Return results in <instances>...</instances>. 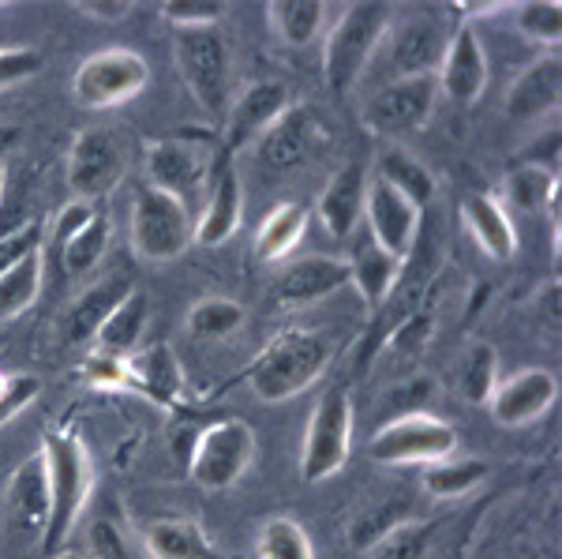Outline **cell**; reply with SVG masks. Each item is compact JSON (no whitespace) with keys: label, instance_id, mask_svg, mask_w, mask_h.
I'll return each mask as SVG.
<instances>
[{"label":"cell","instance_id":"obj_1","mask_svg":"<svg viewBox=\"0 0 562 559\" xmlns=\"http://www.w3.org/2000/svg\"><path fill=\"white\" fill-rule=\"evenodd\" d=\"M45 481H49V522H45L42 552L68 548V537L76 534L79 518L87 511V500L94 492V466L83 447V439L68 428H49L42 439Z\"/></svg>","mask_w":562,"mask_h":559},{"label":"cell","instance_id":"obj_2","mask_svg":"<svg viewBox=\"0 0 562 559\" xmlns=\"http://www.w3.org/2000/svg\"><path fill=\"white\" fill-rule=\"evenodd\" d=\"M334 346L319 331H281L259 349L248 368V383L262 402H289L323 380Z\"/></svg>","mask_w":562,"mask_h":559},{"label":"cell","instance_id":"obj_3","mask_svg":"<svg viewBox=\"0 0 562 559\" xmlns=\"http://www.w3.org/2000/svg\"><path fill=\"white\" fill-rule=\"evenodd\" d=\"M390 20H394V8L383 0H357L338 15L323 53V76L334 94H349L368 76V65L383 49Z\"/></svg>","mask_w":562,"mask_h":559},{"label":"cell","instance_id":"obj_4","mask_svg":"<svg viewBox=\"0 0 562 559\" xmlns=\"http://www.w3.org/2000/svg\"><path fill=\"white\" fill-rule=\"evenodd\" d=\"M173 60L180 83L206 116H222L229 105V38L222 26L173 31Z\"/></svg>","mask_w":562,"mask_h":559},{"label":"cell","instance_id":"obj_5","mask_svg":"<svg viewBox=\"0 0 562 559\" xmlns=\"http://www.w3.org/2000/svg\"><path fill=\"white\" fill-rule=\"evenodd\" d=\"M150 83V65L143 53L109 45V49L87 53L71 71V102L83 110H113L139 98Z\"/></svg>","mask_w":562,"mask_h":559},{"label":"cell","instance_id":"obj_6","mask_svg":"<svg viewBox=\"0 0 562 559\" xmlns=\"http://www.w3.org/2000/svg\"><path fill=\"white\" fill-rule=\"evenodd\" d=\"M128 230H132V251L139 259H147V264H173L192 245L188 206L150 185L135 188Z\"/></svg>","mask_w":562,"mask_h":559},{"label":"cell","instance_id":"obj_7","mask_svg":"<svg viewBox=\"0 0 562 559\" xmlns=\"http://www.w3.org/2000/svg\"><path fill=\"white\" fill-rule=\"evenodd\" d=\"M251 458H256V432H251V425L240 417H222L192 439L188 473H192L199 489L225 492L248 473Z\"/></svg>","mask_w":562,"mask_h":559},{"label":"cell","instance_id":"obj_8","mask_svg":"<svg viewBox=\"0 0 562 559\" xmlns=\"http://www.w3.org/2000/svg\"><path fill=\"white\" fill-rule=\"evenodd\" d=\"M458 450V428L442 417L420 413H397L371 436L368 455L379 466H431Z\"/></svg>","mask_w":562,"mask_h":559},{"label":"cell","instance_id":"obj_9","mask_svg":"<svg viewBox=\"0 0 562 559\" xmlns=\"http://www.w3.org/2000/svg\"><path fill=\"white\" fill-rule=\"evenodd\" d=\"M349 450H352V399L341 387H330L315 402L312 421H307L304 447H301V481L304 484L330 481L334 473L346 470Z\"/></svg>","mask_w":562,"mask_h":559},{"label":"cell","instance_id":"obj_10","mask_svg":"<svg viewBox=\"0 0 562 559\" xmlns=\"http://www.w3.org/2000/svg\"><path fill=\"white\" fill-rule=\"evenodd\" d=\"M124 169H128V158H124L121 139L109 128H83L71 139L65 161L71 200L102 203L105 195H113L121 188Z\"/></svg>","mask_w":562,"mask_h":559},{"label":"cell","instance_id":"obj_11","mask_svg":"<svg viewBox=\"0 0 562 559\" xmlns=\"http://www.w3.org/2000/svg\"><path fill=\"white\" fill-rule=\"evenodd\" d=\"M435 102H439V83L435 76L413 79H386L383 87L364 102V128L383 135V139H402V135L420 132L431 121Z\"/></svg>","mask_w":562,"mask_h":559},{"label":"cell","instance_id":"obj_12","mask_svg":"<svg viewBox=\"0 0 562 559\" xmlns=\"http://www.w3.org/2000/svg\"><path fill=\"white\" fill-rule=\"evenodd\" d=\"M450 34H454V26H447L439 12H409L402 20H390V31L383 38L390 79L435 76Z\"/></svg>","mask_w":562,"mask_h":559},{"label":"cell","instance_id":"obj_13","mask_svg":"<svg viewBox=\"0 0 562 559\" xmlns=\"http://www.w3.org/2000/svg\"><path fill=\"white\" fill-rule=\"evenodd\" d=\"M147 180L143 185L158 188V192L173 195L188 206L195 192H203V185L211 180L214 155L211 143L188 139V135H169V139L147 143V158H143Z\"/></svg>","mask_w":562,"mask_h":559},{"label":"cell","instance_id":"obj_14","mask_svg":"<svg viewBox=\"0 0 562 559\" xmlns=\"http://www.w3.org/2000/svg\"><path fill=\"white\" fill-rule=\"evenodd\" d=\"M0 515H4L8 537L20 545H38L45 537V522H49V481H45V458L42 450L26 455L12 470L4 484V500H0Z\"/></svg>","mask_w":562,"mask_h":559},{"label":"cell","instance_id":"obj_15","mask_svg":"<svg viewBox=\"0 0 562 559\" xmlns=\"http://www.w3.org/2000/svg\"><path fill=\"white\" fill-rule=\"evenodd\" d=\"M293 105V90L278 79H259L248 83L237 94V102L229 105L225 116V139H222V155L237 158L244 147H256L259 135L278 124V116Z\"/></svg>","mask_w":562,"mask_h":559},{"label":"cell","instance_id":"obj_16","mask_svg":"<svg viewBox=\"0 0 562 559\" xmlns=\"http://www.w3.org/2000/svg\"><path fill=\"white\" fill-rule=\"evenodd\" d=\"M244 219V185L237 174V158L229 155H214L211 169V195L206 206L199 211V219L192 225V245L217 248L240 230Z\"/></svg>","mask_w":562,"mask_h":559},{"label":"cell","instance_id":"obj_17","mask_svg":"<svg viewBox=\"0 0 562 559\" xmlns=\"http://www.w3.org/2000/svg\"><path fill=\"white\" fill-rule=\"evenodd\" d=\"M559 399V380L548 368H521L518 376H506L495 383L487 410L503 428H525L540 421Z\"/></svg>","mask_w":562,"mask_h":559},{"label":"cell","instance_id":"obj_18","mask_svg":"<svg viewBox=\"0 0 562 559\" xmlns=\"http://www.w3.org/2000/svg\"><path fill=\"white\" fill-rule=\"evenodd\" d=\"M487 79H492V71H487V53L480 45V34L469 23H461L450 34L447 53H442L439 71H435L439 94H447L458 105H473L487 90Z\"/></svg>","mask_w":562,"mask_h":559},{"label":"cell","instance_id":"obj_19","mask_svg":"<svg viewBox=\"0 0 562 559\" xmlns=\"http://www.w3.org/2000/svg\"><path fill=\"white\" fill-rule=\"evenodd\" d=\"M323 143V128L319 116H315L307 105H289L285 113L278 116V124H270L267 132L259 135L256 155L267 169L274 174H285V169L304 166L307 158L315 155V147Z\"/></svg>","mask_w":562,"mask_h":559},{"label":"cell","instance_id":"obj_20","mask_svg":"<svg viewBox=\"0 0 562 559\" xmlns=\"http://www.w3.org/2000/svg\"><path fill=\"white\" fill-rule=\"evenodd\" d=\"M364 219H368L371 241H375L379 248H386L390 256L405 259L416 233H420L424 211H416V206L405 200V195H397L386 180L371 177L368 195H364Z\"/></svg>","mask_w":562,"mask_h":559},{"label":"cell","instance_id":"obj_21","mask_svg":"<svg viewBox=\"0 0 562 559\" xmlns=\"http://www.w3.org/2000/svg\"><path fill=\"white\" fill-rule=\"evenodd\" d=\"M124 376H128V391H139L161 410H180L184 402V368L169 342H154L124 357Z\"/></svg>","mask_w":562,"mask_h":559},{"label":"cell","instance_id":"obj_22","mask_svg":"<svg viewBox=\"0 0 562 559\" xmlns=\"http://www.w3.org/2000/svg\"><path fill=\"white\" fill-rule=\"evenodd\" d=\"M349 286V264L334 256H307L289 264L274 278V301L281 309H307V304H319L330 293L346 290Z\"/></svg>","mask_w":562,"mask_h":559},{"label":"cell","instance_id":"obj_23","mask_svg":"<svg viewBox=\"0 0 562 559\" xmlns=\"http://www.w3.org/2000/svg\"><path fill=\"white\" fill-rule=\"evenodd\" d=\"M364 195H368V166L364 161H346L330 185L323 188L315 214H319L323 230L338 241H349L352 230L364 219Z\"/></svg>","mask_w":562,"mask_h":559},{"label":"cell","instance_id":"obj_24","mask_svg":"<svg viewBox=\"0 0 562 559\" xmlns=\"http://www.w3.org/2000/svg\"><path fill=\"white\" fill-rule=\"evenodd\" d=\"M559 98H562V60L559 53H543L540 60H532L510 83L503 110L510 121H540V116L559 110Z\"/></svg>","mask_w":562,"mask_h":559},{"label":"cell","instance_id":"obj_25","mask_svg":"<svg viewBox=\"0 0 562 559\" xmlns=\"http://www.w3.org/2000/svg\"><path fill=\"white\" fill-rule=\"evenodd\" d=\"M461 222H465L469 237L476 241V248L495 264H510L518 251V230L510 222V211L503 200L492 192H469L461 200Z\"/></svg>","mask_w":562,"mask_h":559},{"label":"cell","instance_id":"obj_26","mask_svg":"<svg viewBox=\"0 0 562 559\" xmlns=\"http://www.w3.org/2000/svg\"><path fill=\"white\" fill-rule=\"evenodd\" d=\"M132 290H135L132 278H124V275H109L98 286H87V290L71 301V309L65 312V323H60L68 346H87V342H94L98 327L105 323V315L113 312Z\"/></svg>","mask_w":562,"mask_h":559},{"label":"cell","instance_id":"obj_27","mask_svg":"<svg viewBox=\"0 0 562 559\" xmlns=\"http://www.w3.org/2000/svg\"><path fill=\"white\" fill-rule=\"evenodd\" d=\"M349 264V286H357V293L364 297V304L371 312H379L386 304V297L394 293L397 275H402V259L390 256L386 248H379L375 241H360L352 248Z\"/></svg>","mask_w":562,"mask_h":559},{"label":"cell","instance_id":"obj_28","mask_svg":"<svg viewBox=\"0 0 562 559\" xmlns=\"http://www.w3.org/2000/svg\"><path fill=\"white\" fill-rule=\"evenodd\" d=\"M147 320H150L147 293L132 290L113 312L105 315V323L98 327V335L90 346H94L98 357H128V354H135V346H139L143 331H147Z\"/></svg>","mask_w":562,"mask_h":559},{"label":"cell","instance_id":"obj_29","mask_svg":"<svg viewBox=\"0 0 562 559\" xmlns=\"http://www.w3.org/2000/svg\"><path fill=\"white\" fill-rule=\"evenodd\" d=\"M150 559H217L206 529L195 518H158L143 529Z\"/></svg>","mask_w":562,"mask_h":559},{"label":"cell","instance_id":"obj_30","mask_svg":"<svg viewBox=\"0 0 562 559\" xmlns=\"http://www.w3.org/2000/svg\"><path fill=\"white\" fill-rule=\"evenodd\" d=\"M307 230V206L304 203H278L256 230V259L259 264H278L301 245Z\"/></svg>","mask_w":562,"mask_h":559},{"label":"cell","instance_id":"obj_31","mask_svg":"<svg viewBox=\"0 0 562 559\" xmlns=\"http://www.w3.org/2000/svg\"><path fill=\"white\" fill-rule=\"evenodd\" d=\"M375 177L386 180L390 188H394L397 195H405L416 211H428V206L435 203V177L431 169L424 166L420 158H413L409 150H397L390 147L379 155L375 161Z\"/></svg>","mask_w":562,"mask_h":559},{"label":"cell","instance_id":"obj_32","mask_svg":"<svg viewBox=\"0 0 562 559\" xmlns=\"http://www.w3.org/2000/svg\"><path fill=\"white\" fill-rule=\"evenodd\" d=\"M267 20L281 42L293 45V49H304V45L319 38L326 23V4L323 0H270Z\"/></svg>","mask_w":562,"mask_h":559},{"label":"cell","instance_id":"obj_33","mask_svg":"<svg viewBox=\"0 0 562 559\" xmlns=\"http://www.w3.org/2000/svg\"><path fill=\"white\" fill-rule=\"evenodd\" d=\"M555 192H559V174H551V169H543V166H532V161H518V166L503 177L506 203L521 214H540L543 206L555 203Z\"/></svg>","mask_w":562,"mask_h":559},{"label":"cell","instance_id":"obj_34","mask_svg":"<svg viewBox=\"0 0 562 559\" xmlns=\"http://www.w3.org/2000/svg\"><path fill=\"white\" fill-rule=\"evenodd\" d=\"M42 270H45L42 251H31V256H23L20 264L0 270V323L15 320V315H23L34 301H38Z\"/></svg>","mask_w":562,"mask_h":559},{"label":"cell","instance_id":"obj_35","mask_svg":"<svg viewBox=\"0 0 562 559\" xmlns=\"http://www.w3.org/2000/svg\"><path fill=\"white\" fill-rule=\"evenodd\" d=\"M480 481H487V462H480V458L450 455L442 462L424 466V492L431 500H458V495L480 489Z\"/></svg>","mask_w":562,"mask_h":559},{"label":"cell","instance_id":"obj_36","mask_svg":"<svg viewBox=\"0 0 562 559\" xmlns=\"http://www.w3.org/2000/svg\"><path fill=\"white\" fill-rule=\"evenodd\" d=\"M454 380H458V391L465 394L469 402L487 405V399H492V391H495V383H498V354H495V346H487V342H469V346L461 349Z\"/></svg>","mask_w":562,"mask_h":559},{"label":"cell","instance_id":"obj_37","mask_svg":"<svg viewBox=\"0 0 562 559\" xmlns=\"http://www.w3.org/2000/svg\"><path fill=\"white\" fill-rule=\"evenodd\" d=\"M57 248H60V264H65L68 275H83V270L102 264V256L109 248V219H105L102 206H98L71 237L60 241Z\"/></svg>","mask_w":562,"mask_h":559},{"label":"cell","instance_id":"obj_38","mask_svg":"<svg viewBox=\"0 0 562 559\" xmlns=\"http://www.w3.org/2000/svg\"><path fill=\"white\" fill-rule=\"evenodd\" d=\"M256 552L259 559H315L307 529L289 515H274L262 522L256 537Z\"/></svg>","mask_w":562,"mask_h":559},{"label":"cell","instance_id":"obj_39","mask_svg":"<svg viewBox=\"0 0 562 559\" xmlns=\"http://www.w3.org/2000/svg\"><path fill=\"white\" fill-rule=\"evenodd\" d=\"M248 320V312L229 297H203L192 312H188V331L199 342H217L229 338L233 331H240V323Z\"/></svg>","mask_w":562,"mask_h":559},{"label":"cell","instance_id":"obj_40","mask_svg":"<svg viewBox=\"0 0 562 559\" xmlns=\"http://www.w3.org/2000/svg\"><path fill=\"white\" fill-rule=\"evenodd\" d=\"M402 522H409V503H405V500H386V503H379V507H371V511H360V515L349 522L352 552L368 556L371 548H375L379 540L390 534V529L402 526Z\"/></svg>","mask_w":562,"mask_h":559},{"label":"cell","instance_id":"obj_41","mask_svg":"<svg viewBox=\"0 0 562 559\" xmlns=\"http://www.w3.org/2000/svg\"><path fill=\"white\" fill-rule=\"evenodd\" d=\"M514 31L521 38L543 45V49L555 53L562 42V4L559 0H532V4H518L510 8Z\"/></svg>","mask_w":562,"mask_h":559},{"label":"cell","instance_id":"obj_42","mask_svg":"<svg viewBox=\"0 0 562 559\" xmlns=\"http://www.w3.org/2000/svg\"><path fill=\"white\" fill-rule=\"evenodd\" d=\"M431 537H435V522L409 518L397 529H390V534L368 552V559H424L431 548Z\"/></svg>","mask_w":562,"mask_h":559},{"label":"cell","instance_id":"obj_43","mask_svg":"<svg viewBox=\"0 0 562 559\" xmlns=\"http://www.w3.org/2000/svg\"><path fill=\"white\" fill-rule=\"evenodd\" d=\"M431 335H435V312L424 304L420 312H413L409 320H402L394 331H386L383 346L397 357H420L424 349H428Z\"/></svg>","mask_w":562,"mask_h":559},{"label":"cell","instance_id":"obj_44","mask_svg":"<svg viewBox=\"0 0 562 559\" xmlns=\"http://www.w3.org/2000/svg\"><path fill=\"white\" fill-rule=\"evenodd\" d=\"M161 20L173 31H199V26H222L225 4L222 0H169L161 4Z\"/></svg>","mask_w":562,"mask_h":559},{"label":"cell","instance_id":"obj_45","mask_svg":"<svg viewBox=\"0 0 562 559\" xmlns=\"http://www.w3.org/2000/svg\"><path fill=\"white\" fill-rule=\"evenodd\" d=\"M42 71V53L31 45H0V90L20 87Z\"/></svg>","mask_w":562,"mask_h":559},{"label":"cell","instance_id":"obj_46","mask_svg":"<svg viewBox=\"0 0 562 559\" xmlns=\"http://www.w3.org/2000/svg\"><path fill=\"white\" fill-rule=\"evenodd\" d=\"M38 391L42 383L34 376H0V425H8L15 413H23L38 399Z\"/></svg>","mask_w":562,"mask_h":559},{"label":"cell","instance_id":"obj_47","mask_svg":"<svg viewBox=\"0 0 562 559\" xmlns=\"http://www.w3.org/2000/svg\"><path fill=\"white\" fill-rule=\"evenodd\" d=\"M42 241H45V225L42 222H31L15 233H4L0 237V270H8L12 264H20L23 256L31 251H42Z\"/></svg>","mask_w":562,"mask_h":559},{"label":"cell","instance_id":"obj_48","mask_svg":"<svg viewBox=\"0 0 562 559\" xmlns=\"http://www.w3.org/2000/svg\"><path fill=\"white\" fill-rule=\"evenodd\" d=\"M83 380L98 391H128V376H124V357H90L83 365Z\"/></svg>","mask_w":562,"mask_h":559},{"label":"cell","instance_id":"obj_49","mask_svg":"<svg viewBox=\"0 0 562 559\" xmlns=\"http://www.w3.org/2000/svg\"><path fill=\"white\" fill-rule=\"evenodd\" d=\"M90 552L98 559H128V545L116 534L113 522H94L90 526Z\"/></svg>","mask_w":562,"mask_h":559},{"label":"cell","instance_id":"obj_50","mask_svg":"<svg viewBox=\"0 0 562 559\" xmlns=\"http://www.w3.org/2000/svg\"><path fill=\"white\" fill-rule=\"evenodd\" d=\"M79 12L90 15V20L98 23H121L132 15V0H98V4H90V0H83V4H76Z\"/></svg>","mask_w":562,"mask_h":559},{"label":"cell","instance_id":"obj_51","mask_svg":"<svg viewBox=\"0 0 562 559\" xmlns=\"http://www.w3.org/2000/svg\"><path fill=\"white\" fill-rule=\"evenodd\" d=\"M20 124H0V158L8 155V150L15 147V143H20Z\"/></svg>","mask_w":562,"mask_h":559},{"label":"cell","instance_id":"obj_52","mask_svg":"<svg viewBox=\"0 0 562 559\" xmlns=\"http://www.w3.org/2000/svg\"><path fill=\"white\" fill-rule=\"evenodd\" d=\"M49 559H87V556L76 552V548H60V552H53Z\"/></svg>","mask_w":562,"mask_h":559},{"label":"cell","instance_id":"obj_53","mask_svg":"<svg viewBox=\"0 0 562 559\" xmlns=\"http://www.w3.org/2000/svg\"><path fill=\"white\" fill-rule=\"evenodd\" d=\"M4 185H8V174H4V166H0V192H4Z\"/></svg>","mask_w":562,"mask_h":559}]
</instances>
